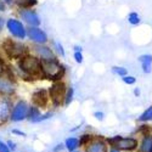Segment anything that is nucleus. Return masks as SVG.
I'll return each instance as SVG.
<instances>
[{
  "label": "nucleus",
  "mask_w": 152,
  "mask_h": 152,
  "mask_svg": "<svg viewBox=\"0 0 152 152\" xmlns=\"http://www.w3.org/2000/svg\"><path fill=\"white\" fill-rule=\"evenodd\" d=\"M16 68L20 75L24 79L43 78L42 77V61L32 53H28L22 58L16 61Z\"/></svg>",
  "instance_id": "nucleus-1"
},
{
  "label": "nucleus",
  "mask_w": 152,
  "mask_h": 152,
  "mask_svg": "<svg viewBox=\"0 0 152 152\" xmlns=\"http://www.w3.org/2000/svg\"><path fill=\"white\" fill-rule=\"evenodd\" d=\"M67 73V68L60 58L50 60V61H42V77L48 79L51 83L63 80Z\"/></svg>",
  "instance_id": "nucleus-2"
},
{
  "label": "nucleus",
  "mask_w": 152,
  "mask_h": 152,
  "mask_svg": "<svg viewBox=\"0 0 152 152\" xmlns=\"http://www.w3.org/2000/svg\"><path fill=\"white\" fill-rule=\"evenodd\" d=\"M1 49L5 57L10 61H18L24 55L31 53V48L21 40L14 39V38H6L1 43Z\"/></svg>",
  "instance_id": "nucleus-3"
},
{
  "label": "nucleus",
  "mask_w": 152,
  "mask_h": 152,
  "mask_svg": "<svg viewBox=\"0 0 152 152\" xmlns=\"http://www.w3.org/2000/svg\"><path fill=\"white\" fill-rule=\"evenodd\" d=\"M27 29L28 27L18 17L6 18V31L14 39L24 42L27 39Z\"/></svg>",
  "instance_id": "nucleus-4"
},
{
  "label": "nucleus",
  "mask_w": 152,
  "mask_h": 152,
  "mask_svg": "<svg viewBox=\"0 0 152 152\" xmlns=\"http://www.w3.org/2000/svg\"><path fill=\"white\" fill-rule=\"evenodd\" d=\"M106 141L110 146L116 147L119 151H134L139 147L137 139L132 136H122V135H115L112 137H107Z\"/></svg>",
  "instance_id": "nucleus-5"
},
{
  "label": "nucleus",
  "mask_w": 152,
  "mask_h": 152,
  "mask_svg": "<svg viewBox=\"0 0 152 152\" xmlns=\"http://www.w3.org/2000/svg\"><path fill=\"white\" fill-rule=\"evenodd\" d=\"M67 86L68 85H66V83L63 80L51 83L48 91H49V96H50V102H51V105L54 107H60L61 105H63Z\"/></svg>",
  "instance_id": "nucleus-6"
},
{
  "label": "nucleus",
  "mask_w": 152,
  "mask_h": 152,
  "mask_svg": "<svg viewBox=\"0 0 152 152\" xmlns=\"http://www.w3.org/2000/svg\"><path fill=\"white\" fill-rule=\"evenodd\" d=\"M29 107L31 105L24 99H17L14 102V105H12L10 121L14 123H20L22 121H26L28 118Z\"/></svg>",
  "instance_id": "nucleus-7"
},
{
  "label": "nucleus",
  "mask_w": 152,
  "mask_h": 152,
  "mask_svg": "<svg viewBox=\"0 0 152 152\" xmlns=\"http://www.w3.org/2000/svg\"><path fill=\"white\" fill-rule=\"evenodd\" d=\"M17 84L14 74L7 69V73L0 77V95L1 96H14L16 94Z\"/></svg>",
  "instance_id": "nucleus-8"
},
{
  "label": "nucleus",
  "mask_w": 152,
  "mask_h": 152,
  "mask_svg": "<svg viewBox=\"0 0 152 152\" xmlns=\"http://www.w3.org/2000/svg\"><path fill=\"white\" fill-rule=\"evenodd\" d=\"M18 18L27 27H39L42 18L35 9H18Z\"/></svg>",
  "instance_id": "nucleus-9"
},
{
  "label": "nucleus",
  "mask_w": 152,
  "mask_h": 152,
  "mask_svg": "<svg viewBox=\"0 0 152 152\" xmlns=\"http://www.w3.org/2000/svg\"><path fill=\"white\" fill-rule=\"evenodd\" d=\"M31 53L34 54L38 58H40V61H50L58 58L51 45L48 44H33L31 46Z\"/></svg>",
  "instance_id": "nucleus-10"
},
{
  "label": "nucleus",
  "mask_w": 152,
  "mask_h": 152,
  "mask_svg": "<svg viewBox=\"0 0 152 152\" xmlns=\"http://www.w3.org/2000/svg\"><path fill=\"white\" fill-rule=\"evenodd\" d=\"M27 39L33 44H48L49 35L48 33L42 29V27H28L27 29Z\"/></svg>",
  "instance_id": "nucleus-11"
},
{
  "label": "nucleus",
  "mask_w": 152,
  "mask_h": 152,
  "mask_svg": "<svg viewBox=\"0 0 152 152\" xmlns=\"http://www.w3.org/2000/svg\"><path fill=\"white\" fill-rule=\"evenodd\" d=\"M12 105H14V102H12L10 96L0 95V125L10 121Z\"/></svg>",
  "instance_id": "nucleus-12"
},
{
  "label": "nucleus",
  "mask_w": 152,
  "mask_h": 152,
  "mask_svg": "<svg viewBox=\"0 0 152 152\" xmlns=\"http://www.w3.org/2000/svg\"><path fill=\"white\" fill-rule=\"evenodd\" d=\"M84 152H108V144L104 137L93 136L91 140L85 145Z\"/></svg>",
  "instance_id": "nucleus-13"
},
{
  "label": "nucleus",
  "mask_w": 152,
  "mask_h": 152,
  "mask_svg": "<svg viewBox=\"0 0 152 152\" xmlns=\"http://www.w3.org/2000/svg\"><path fill=\"white\" fill-rule=\"evenodd\" d=\"M32 102L37 107H46L48 104L50 102V96L48 89L44 88H39L32 94Z\"/></svg>",
  "instance_id": "nucleus-14"
},
{
  "label": "nucleus",
  "mask_w": 152,
  "mask_h": 152,
  "mask_svg": "<svg viewBox=\"0 0 152 152\" xmlns=\"http://www.w3.org/2000/svg\"><path fill=\"white\" fill-rule=\"evenodd\" d=\"M137 61L140 62L141 71L144 74L152 73V54H142L137 57Z\"/></svg>",
  "instance_id": "nucleus-15"
},
{
  "label": "nucleus",
  "mask_w": 152,
  "mask_h": 152,
  "mask_svg": "<svg viewBox=\"0 0 152 152\" xmlns=\"http://www.w3.org/2000/svg\"><path fill=\"white\" fill-rule=\"evenodd\" d=\"M139 152H151L152 151V133L147 132L142 135V139L139 144Z\"/></svg>",
  "instance_id": "nucleus-16"
},
{
  "label": "nucleus",
  "mask_w": 152,
  "mask_h": 152,
  "mask_svg": "<svg viewBox=\"0 0 152 152\" xmlns=\"http://www.w3.org/2000/svg\"><path fill=\"white\" fill-rule=\"evenodd\" d=\"M80 147V141H79V137H75V136H69L66 139L65 141V148L68 150L69 152L73 151H77Z\"/></svg>",
  "instance_id": "nucleus-17"
},
{
  "label": "nucleus",
  "mask_w": 152,
  "mask_h": 152,
  "mask_svg": "<svg viewBox=\"0 0 152 152\" xmlns=\"http://www.w3.org/2000/svg\"><path fill=\"white\" fill-rule=\"evenodd\" d=\"M126 22H128L130 26H139L141 23V16L139 15V12L136 11H130L128 15H126Z\"/></svg>",
  "instance_id": "nucleus-18"
},
{
  "label": "nucleus",
  "mask_w": 152,
  "mask_h": 152,
  "mask_svg": "<svg viewBox=\"0 0 152 152\" xmlns=\"http://www.w3.org/2000/svg\"><path fill=\"white\" fill-rule=\"evenodd\" d=\"M51 48L54 49L55 54L57 55V57H66V50H65V46L63 44L58 40H53L51 42Z\"/></svg>",
  "instance_id": "nucleus-19"
},
{
  "label": "nucleus",
  "mask_w": 152,
  "mask_h": 152,
  "mask_svg": "<svg viewBox=\"0 0 152 152\" xmlns=\"http://www.w3.org/2000/svg\"><path fill=\"white\" fill-rule=\"evenodd\" d=\"M38 5V0H16L15 6L18 9H34Z\"/></svg>",
  "instance_id": "nucleus-20"
},
{
  "label": "nucleus",
  "mask_w": 152,
  "mask_h": 152,
  "mask_svg": "<svg viewBox=\"0 0 152 152\" xmlns=\"http://www.w3.org/2000/svg\"><path fill=\"white\" fill-rule=\"evenodd\" d=\"M137 122L140 123H148V122H152V105L148 106L140 116L137 117Z\"/></svg>",
  "instance_id": "nucleus-21"
},
{
  "label": "nucleus",
  "mask_w": 152,
  "mask_h": 152,
  "mask_svg": "<svg viewBox=\"0 0 152 152\" xmlns=\"http://www.w3.org/2000/svg\"><path fill=\"white\" fill-rule=\"evenodd\" d=\"M74 88L68 85L67 86V90H66V95H65V100H63V106H69L73 100H74Z\"/></svg>",
  "instance_id": "nucleus-22"
},
{
  "label": "nucleus",
  "mask_w": 152,
  "mask_h": 152,
  "mask_svg": "<svg viewBox=\"0 0 152 152\" xmlns=\"http://www.w3.org/2000/svg\"><path fill=\"white\" fill-rule=\"evenodd\" d=\"M42 115V111H40V108L39 107H37V106H34V105H31V107H29V112H28V121L29 122H32V123H34V121L39 117Z\"/></svg>",
  "instance_id": "nucleus-23"
},
{
  "label": "nucleus",
  "mask_w": 152,
  "mask_h": 152,
  "mask_svg": "<svg viewBox=\"0 0 152 152\" xmlns=\"http://www.w3.org/2000/svg\"><path fill=\"white\" fill-rule=\"evenodd\" d=\"M111 72H112V74L117 75V77H119V78L124 77V75H126V74H129L128 69H126L124 66H112Z\"/></svg>",
  "instance_id": "nucleus-24"
},
{
  "label": "nucleus",
  "mask_w": 152,
  "mask_h": 152,
  "mask_svg": "<svg viewBox=\"0 0 152 152\" xmlns=\"http://www.w3.org/2000/svg\"><path fill=\"white\" fill-rule=\"evenodd\" d=\"M53 116H54V112H53V111H48V112H45V113H42V115L34 121V123H42V122H44V121L50 119Z\"/></svg>",
  "instance_id": "nucleus-25"
},
{
  "label": "nucleus",
  "mask_w": 152,
  "mask_h": 152,
  "mask_svg": "<svg viewBox=\"0 0 152 152\" xmlns=\"http://www.w3.org/2000/svg\"><path fill=\"white\" fill-rule=\"evenodd\" d=\"M121 79H122V82L125 85H134V84H136V77H134V75H132V74H126V75H124V77H122Z\"/></svg>",
  "instance_id": "nucleus-26"
},
{
  "label": "nucleus",
  "mask_w": 152,
  "mask_h": 152,
  "mask_svg": "<svg viewBox=\"0 0 152 152\" xmlns=\"http://www.w3.org/2000/svg\"><path fill=\"white\" fill-rule=\"evenodd\" d=\"M7 69H9V66L6 65L5 60L1 56H0V77L4 75V74H6L7 73Z\"/></svg>",
  "instance_id": "nucleus-27"
},
{
  "label": "nucleus",
  "mask_w": 152,
  "mask_h": 152,
  "mask_svg": "<svg viewBox=\"0 0 152 152\" xmlns=\"http://www.w3.org/2000/svg\"><path fill=\"white\" fill-rule=\"evenodd\" d=\"M91 139H93V135H90V134H83V135H80V137H79L80 146H85L88 142L91 140Z\"/></svg>",
  "instance_id": "nucleus-28"
},
{
  "label": "nucleus",
  "mask_w": 152,
  "mask_h": 152,
  "mask_svg": "<svg viewBox=\"0 0 152 152\" xmlns=\"http://www.w3.org/2000/svg\"><path fill=\"white\" fill-rule=\"evenodd\" d=\"M73 60L75 63H78V65H82L84 62V55L83 53H73Z\"/></svg>",
  "instance_id": "nucleus-29"
},
{
  "label": "nucleus",
  "mask_w": 152,
  "mask_h": 152,
  "mask_svg": "<svg viewBox=\"0 0 152 152\" xmlns=\"http://www.w3.org/2000/svg\"><path fill=\"white\" fill-rule=\"evenodd\" d=\"M93 116H94V118H95L96 121H100V122H102V121L105 119V113H104L102 111H95V112L93 113Z\"/></svg>",
  "instance_id": "nucleus-30"
},
{
  "label": "nucleus",
  "mask_w": 152,
  "mask_h": 152,
  "mask_svg": "<svg viewBox=\"0 0 152 152\" xmlns=\"http://www.w3.org/2000/svg\"><path fill=\"white\" fill-rule=\"evenodd\" d=\"M4 29H6V18L0 14V34L3 33Z\"/></svg>",
  "instance_id": "nucleus-31"
},
{
  "label": "nucleus",
  "mask_w": 152,
  "mask_h": 152,
  "mask_svg": "<svg viewBox=\"0 0 152 152\" xmlns=\"http://www.w3.org/2000/svg\"><path fill=\"white\" fill-rule=\"evenodd\" d=\"M0 152H11L10 147L7 146V144L1 141V140H0Z\"/></svg>",
  "instance_id": "nucleus-32"
},
{
  "label": "nucleus",
  "mask_w": 152,
  "mask_h": 152,
  "mask_svg": "<svg viewBox=\"0 0 152 152\" xmlns=\"http://www.w3.org/2000/svg\"><path fill=\"white\" fill-rule=\"evenodd\" d=\"M7 5L3 1V0H0V14H4V12H6L7 11Z\"/></svg>",
  "instance_id": "nucleus-33"
},
{
  "label": "nucleus",
  "mask_w": 152,
  "mask_h": 152,
  "mask_svg": "<svg viewBox=\"0 0 152 152\" xmlns=\"http://www.w3.org/2000/svg\"><path fill=\"white\" fill-rule=\"evenodd\" d=\"M6 144H7V146L10 147V150H11V151H15V150H16V147H17L16 142H15V141H12V140L6 141Z\"/></svg>",
  "instance_id": "nucleus-34"
},
{
  "label": "nucleus",
  "mask_w": 152,
  "mask_h": 152,
  "mask_svg": "<svg viewBox=\"0 0 152 152\" xmlns=\"http://www.w3.org/2000/svg\"><path fill=\"white\" fill-rule=\"evenodd\" d=\"M73 53H83V46L75 44V45L73 46Z\"/></svg>",
  "instance_id": "nucleus-35"
},
{
  "label": "nucleus",
  "mask_w": 152,
  "mask_h": 152,
  "mask_svg": "<svg viewBox=\"0 0 152 152\" xmlns=\"http://www.w3.org/2000/svg\"><path fill=\"white\" fill-rule=\"evenodd\" d=\"M11 133H12V134H16V135H20V136H23V137L26 136V133L22 132V130H18V129H12Z\"/></svg>",
  "instance_id": "nucleus-36"
},
{
  "label": "nucleus",
  "mask_w": 152,
  "mask_h": 152,
  "mask_svg": "<svg viewBox=\"0 0 152 152\" xmlns=\"http://www.w3.org/2000/svg\"><path fill=\"white\" fill-rule=\"evenodd\" d=\"M133 94H134V96H136V97L140 96V95H141V90H140V88H134Z\"/></svg>",
  "instance_id": "nucleus-37"
},
{
  "label": "nucleus",
  "mask_w": 152,
  "mask_h": 152,
  "mask_svg": "<svg viewBox=\"0 0 152 152\" xmlns=\"http://www.w3.org/2000/svg\"><path fill=\"white\" fill-rule=\"evenodd\" d=\"M3 1H4L7 6H15V4H16V0H3Z\"/></svg>",
  "instance_id": "nucleus-38"
},
{
  "label": "nucleus",
  "mask_w": 152,
  "mask_h": 152,
  "mask_svg": "<svg viewBox=\"0 0 152 152\" xmlns=\"http://www.w3.org/2000/svg\"><path fill=\"white\" fill-rule=\"evenodd\" d=\"M108 152H122V151H119V150H118V148H116V147H112V146H110Z\"/></svg>",
  "instance_id": "nucleus-39"
},
{
  "label": "nucleus",
  "mask_w": 152,
  "mask_h": 152,
  "mask_svg": "<svg viewBox=\"0 0 152 152\" xmlns=\"http://www.w3.org/2000/svg\"><path fill=\"white\" fill-rule=\"evenodd\" d=\"M73 152H79V151H73Z\"/></svg>",
  "instance_id": "nucleus-40"
},
{
  "label": "nucleus",
  "mask_w": 152,
  "mask_h": 152,
  "mask_svg": "<svg viewBox=\"0 0 152 152\" xmlns=\"http://www.w3.org/2000/svg\"><path fill=\"white\" fill-rule=\"evenodd\" d=\"M151 152H152V151H151Z\"/></svg>",
  "instance_id": "nucleus-41"
}]
</instances>
